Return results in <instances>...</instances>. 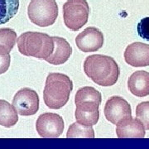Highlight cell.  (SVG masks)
Returning a JSON list of instances; mask_svg holds the SVG:
<instances>
[{"mask_svg": "<svg viewBox=\"0 0 149 149\" xmlns=\"http://www.w3.org/2000/svg\"><path fill=\"white\" fill-rule=\"evenodd\" d=\"M90 6L86 0H68L63 5L65 25L71 31H79L88 22Z\"/></svg>", "mask_w": 149, "mask_h": 149, "instance_id": "cell-5", "label": "cell"}, {"mask_svg": "<svg viewBox=\"0 0 149 149\" xmlns=\"http://www.w3.org/2000/svg\"><path fill=\"white\" fill-rule=\"evenodd\" d=\"M138 34L143 39L149 42V17H144L138 23Z\"/></svg>", "mask_w": 149, "mask_h": 149, "instance_id": "cell-20", "label": "cell"}, {"mask_svg": "<svg viewBox=\"0 0 149 149\" xmlns=\"http://www.w3.org/2000/svg\"><path fill=\"white\" fill-rule=\"evenodd\" d=\"M12 104L22 116L34 115L39 109V96L32 89L23 88L17 92Z\"/></svg>", "mask_w": 149, "mask_h": 149, "instance_id": "cell-7", "label": "cell"}, {"mask_svg": "<svg viewBox=\"0 0 149 149\" xmlns=\"http://www.w3.org/2000/svg\"><path fill=\"white\" fill-rule=\"evenodd\" d=\"M84 71L92 81L104 87L115 85L120 74L118 65L114 59L100 54L86 57L84 62Z\"/></svg>", "mask_w": 149, "mask_h": 149, "instance_id": "cell-1", "label": "cell"}, {"mask_svg": "<svg viewBox=\"0 0 149 149\" xmlns=\"http://www.w3.org/2000/svg\"><path fill=\"white\" fill-rule=\"evenodd\" d=\"M19 52L26 56H32L40 60L48 58L54 50L52 37L47 33L27 32L17 38Z\"/></svg>", "mask_w": 149, "mask_h": 149, "instance_id": "cell-3", "label": "cell"}, {"mask_svg": "<svg viewBox=\"0 0 149 149\" xmlns=\"http://www.w3.org/2000/svg\"><path fill=\"white\" fill-rule=\"evenodd\" d=\"M19 8V0H0V25L13 18Z\"/></svg>", "mask_w": 149, "mask_h": 149, "instance_id": "cell-16", "label": "cell"}, {"mask_svg": "<svg viewBox=\"0 0 149 149\" xmlns=\"http://www.w3.org/2000/svg\"><path fill=\"white\" fill-rule=\"evenodd\" d=\"M116 133L118 138H144L146 132L139 118L130 117L117 124Z\"/></svg>", "mask_w": 149, "mask_h": 149, "instance_id": "cell-12", "label": "cell"}, {"mask_svg": "<svg viewBox=\"0 0 149 149\" xmlns=\"http://www.w3.org/2000/svg\"><path fill=\"white\" fill-rule=\"evenodd\" d=\"M18 116L13 105L3 100H0V125L5 128H11L17 124Z\"/></svg>", "mask_w": 149, "mask_h": 149, "instance_id": "cell-14", "label": "cell"}, {"mask_svg": "<svg viewBox=\"0 0 149 149\" xmlns=\"http://www.w3.org/2000/svg\"><path fill=\"white\" fill-rule=\"evenodd\" d=\"M83 101H95L99 104H101V94L94 87L85 86L83 88H80L76 92V95L74 97V103L77 104Z\"/></svg>", "mask_w": 149, "mask_h": 149, "instance_id": "cell-17", "label": "cell"}, {"mask_svg": "<svg viewBox=\"0 0 149 149\" xmlns=\"http://www.w3.org/2000/svg\"><path fill=\"white\" fill-rule=\"evenodd\" d=\"M67 138H95V131L92 126H86L79 123H74L69 127Z\"/></svg>", "mask_w": 149, "mask_h": 149, "instance_id": "cell-18", "label": "cell"}, {"mask_svg": "<svg viewBox=\"0 0 149 149\" xmlns=\"http://www.w3.org/2000/svg\"><path fill=\"white\" fill-rule=\"evenodd\" d=\"M128 88L133 95L139 98L149 95V72L135 71L128 78Z\"/></svg>", "mask_w": 149, "mask_h": 149, "instance_id": "cell-13", "label": "cell"}, {"mask_svg": "<svg viewBox=\"0 0 149 149\" xmlns=\"http://www.w3.org/2000/svg\"><path fill=\"white\" fill-rule=\"evenodd\" d=\"M63 118L54 113L41 114L36 123V129L42 138H58L64 131Z\"/></svg>", "mask_w": 149, "mask_h": 149, "instance_id": "cell-6", "label": "cell"}, {"mask_svg": "<svg viewBox=\"0 0 149 149\" xmlns=\"http://www.w3.org/2000/svg\"><path fill=\"white\" fill-rule=\"evenodd\" d=\"M17 33L12 28H0V54H9L17 42Z\"/></svg>", "mask_w": 149, "mask_h": 149, "instance_id": "cell-15", "label": "cell"}, {"mask_svg": "<svg viewBox=\"0 0 149 149\" xmlns=\"http://www.w3.org/2000/svg\"><path fill=\"white\" fill-rule=\"evenodd\" d=\"M11 57L9 54H0V74L5 73L10 66Z\"/></svg>", "mask_w": 149, "mask_h": 149, "instance_id": "cell-21", "label": "cell"}, {"mask_svg": "<svg viewBox=\"0 0 149 149\" xmlns=\"http://www.w3.org/2000/svg\"><path fill=\"white\" fill-rule=\"evenodd\" d=\"M27 15L38 27H49L56 21L58 5L56 0H32L27 8Z\"/></svg>", "mask_w": 149, "mask_h": 149, "instance_id": "cell-4", "label": "cell"}, {"mask_svg": "<svg viewBox=\"0 0 149 149\" xmlns=\"http://www.w3.org/2000/svg\"><path fill=\"white\" fill-rule=\"evenodd\" d=\"M126 63L133 67L149 65V45L143 42H133L128 45L124 52Z\"/></svg>", "mask_w": 149, "mask_h": 149, "instance_id": "cell-10", "label": "cell"}, {"mask_svg": "<svg viewBox=\"0 0 149 149\" xmlns=\"http://www.w3.org/2000/svg\"><path fill=\"white\" fill-rule=\"evenodd\" d=\"M136 117L143 123L144 128L149 130V101L142 102L136 108Z\"/></svg>", "mask_w": 149, "mask_h": 149, "instance_id": "cell-19", "label": "cell"}, {"mask_svg": "<svg viewBox=\"0 0 149 149\" xmlns=\"http://www.w3.org/2000/svg\"><path fill=\"white\" fill-rule=\"evenodd\" d=\"M75 43L81 52H97L104 45V35L100 30L96 27H87L76 37Z\"/></svg>", "mask_w": 149, "mask_h": 149, "instance_id": "cell-9", "label": "cell"}, {"mask_svg": "<svg viewBox=\"0 0 149 149\" xmlns=\"http://www.w3.org/2000/svg\"><path fill=\"white\" fill-rule=\"evenodd\" d=\"M104 113L107 120L115 125L128 118L132 117L130 104L120 96L110 97L105 104Z\"/></svg>", "mask_w": 149, "mask_h": 149, "instance_id": "cell-8", "label": "cell"}, {"mask_svg": "<svg viewBox=\"0 0 149 149\" xmlns=\"http://www.w3.org/2000/svg\"><path fill=\"white\" fill-rule=\"evenodd\" d=\"M73 90V83L67 75L61 73H50L46 80L43 91L45 104L52 109H60L69 101Z\"/></svg>", "mask_w": 149, "mask_h": 149, "instance_id": "cell-2", "label": "cell"}, {"mask_svg": "<svg viewBox=\"0 0 149 149\" xmlns=\"http://www.w3.org/2000/svg\"><path fill=\"white\" fill-rule=\"evenodd\" d=\"M54 50L52 55L45 61L52 65H59L66 62L72 54V47L63 37H52Z\"/></svg>", "mask_w": 149, "mask_h": 149, "instance_id": "cell-11", "label": "cell"}]
</instances>
